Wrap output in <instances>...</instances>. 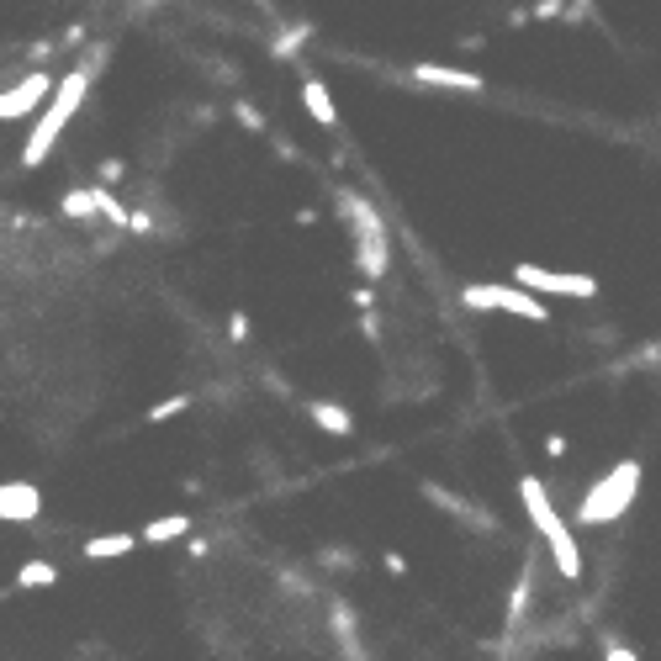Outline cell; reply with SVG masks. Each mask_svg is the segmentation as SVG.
I'll use <instances>...</instances> for the list:
<instances>
[{
    "instance_id": "obj_7",
    "label": "cell",
    "mask_w": 661,
    "mask_h": 661,
    "mask_svg": "<svg viewBox=\"0 0 661 661\" xmlns=\"http://www.w3.org/2000/svg\"><path fill=\"white\" fill-rule=\"evenodd\" d=\"M48 90H53V75L48 69H27L16 85L0 90V122H22V117H38L43 112V101H48Z\"/></svg>"
},
{
    "instance_id": "obj_6",
    "label": "cell",
    "mask_w": 661,
    "mask_h": 661,
    "mask_svg": "<svg viewBox=\"0 0 661 661\" xmlns=\"http://www.w3.org/2000/svg\"><path fill=\"white\" fill-rule=\"evenodd\" d=\"M513 286L529 291V297H577V302H593L598 297V281L593 275H577V270H545V265H513Z\"/></svg>"
},
{
    "instance_id": "obj_27",
    "label": "cell",
    "mask_w": 661,
    "mask_h": 661,
    "mask_svg": "<svg viewBox=\"0 0 661 661\" xmlns=\"http://www.w3.org/2000/svg\"><path fill=\"white\" fill-rule=\"evenodd\" d=\"M656 360H661V339H656V344H646V350H640V355H635L630 365H635V371H651Z\"/></svg>"
},
{
    "instance_id": "obj_21",
    "label": "cell",
    "mask_w": 661,
    "mask_h": 661,
    "mask_svg": "<svg viewBox=\"0 0 661 661\" xmlns=\"http://www.w3.org/2000/svg\"><path fill=\"white\" fill-rule=\"evenodd\" d=\"M598 646H603V661H640L635 646H624V640L614 630H603V624H598Z\"/></svg>"
},
{
    "instance_id": "obj_20",
    "label": "cell",
    "mask_w": 661,
    "mask_h": 661,
    "mask_svg": "<svg viewBox=\"0 0 661 661\" xmlns=\"http://www.w3.org/2000/svg\"><path fill=\"white\" fill-rule=\"evenodd\" d=\"M312 32H318L312 22H297L291 32H281V38L270 43V53H275V59H297V53H302V43H312Z\"/></svg>"
},
{
    "instance_id": "obj_30",
    "label": "cell",
    "mask_w": 661,
    "mask_h": 661,
    "mask_svg": "<svg viewBox=\"0 0 661 661\" xmlns=\"http://www.w3.org/2000/svg\"><path fill=\"white\" fill-rule=\"evenodd\" d=\"M545 455L550 461H566V434H545Z\"/></svg>"
},
{
    "instance_id": "obj_31",
    "label": "cell",
    "mask_w": 661,
    "mask_h": 661,
    "mask_svg": "<svg viewBox=\"0 0 661 661\" xmlns=\"http://www.w3.org/2000/svg\"><path fill=\"white\" fill-rule=\"evenodd\" d=\"M360 334L371 344H381V318H376V312H365V318H360Z\"/></svg>"
},
{
    "instance_id": "obj_14",
    "label": "cell",
    "mask_w": 661,
    "mask_h": 661,
    "mask_svg": "<svg viewBox=\"0 0 661 661\" xmlns=\"http://www.w3.org/2000/svg\"><path fill=\"white\" fill-rule=\"evenodd\" d=\"M180 535H191V513H164L138 529V545H175Z\"/></svg>"
},
{
    "instance_id": "obj_24",
    "label": "cell",
    "mask_w": 661,
    "mask_h": 661,
    "mask_svg": "<svg viewBox=\"0 0 661 661\" xmlns=\"http://www.w3.org/2000/svg\"><path fill=\"white\" fill-rule=\"evenodd\" d=\"M561 6L566 0H535V6H529V22H561Z\"/></svg>"
},
{
    "instance_id": "obj_9",
    "label": "cell",
    "mask_w": 661,
    "mask_h": 661,
    "mask_svg": "<svg viewBox=\"0 0 661 661\" xmlns=\"http://www.w3.org/2000/svg\"><path fill=\"white\" fill-rule=\"evenodd\" d=\"M43 513V492L32 482H0V519L6 524H32Z\"/></svg>"
},
{
    "instance_id": "obj_11",
    "label": "cell",
    "mask_w": 661,
    "mask_h": 661,
    "mask_svg": "<svg viewBox=\"0 0 661 661\" xmlns=\"http://www.w3.org/2000/svg\"><path fill=\"white\" fill-rule=\"evenodd\" d=\"M529 603H535V561H524L519 582H513V598H508V614H503V635L508 640L529 624Z\"/></svg>"
},
{
    "instance_id": "obj_33",
    "label": "cell",
    "mask_w": 661,
    "mask_h": 661,
    "mask_svg": "<svg viewBox=\"0 0 661 661\" xmlns=\"http://www.w3.org/2000/svg\"><path fill=\"white\" fill-rule=\"evenodd\" d=\"M275 154H281V159L291 164V159H297V143H291V138H275Z\"/></svg>"
},
{
    "instance_id": "obj_17",
    "label": "cell",
    "mask_w": 661,
    "mask_h": 661,
    "mask_svg": "<svg viewBox=\"0 0 661 661\" xmlns=\"http://www.w3.org/2000/svg\"><path fill=\"white\" fill-rule=\"evenodd\" d=\"M334 635H339V646L350 661H365L360 651V635H355V614H350V603H334Z\"/></svg>"
},
{
    "instance_id": "obj_4",
    "label": "cell",
    "mask_w": 661,
    "mask_h": 661,
    "mask_svg": "<svg viewBox=\"0 0 661 661\" xmlns=\"http://www.w3.org/2000/svg\"><path fill=\"white\" fill-rule=\"evenodd\" d=\"M339 217L355 228V270L365 275V281H381V275H387V265H392V238H387L381 212H376L365 196L339 191Z\"/></svg>"
},
{
    "instance_id": "obj_13",
    "label": "cell",
    "mask_w": 661,
    "mask_h": 661,
    "mask_svg": "<svg viewBox=\"0 0 661 661\" xmlns=\"http://www.w3.org/2000/svg\"><path fill=\"white\" fill-rule=\"evenodd\" d=\"M302 106H307V117L318 127H339V106H334V96H328V85L318 75L302 80Z\"/></svg>"
},
{
    "instance_id": "obj_1",
    "label": "cell",
    "mask_w": 661,
    "mask_h": 661,
    "mask_svg": "<svg viewBox=\"0 0 661 661\" xmlns=\"http://www.w3.org/2000/svg\"><path fill=\"white\" fill-rule=\"evenodd\" d=\"M101 64H106V43L90 48V59H80L75 69H69V75L53 80L43 112H38V122H32L27 143H22V170H38V164H48V154L59 149V138H64V127L80 117V106H85V96H90V85H96Z\"/></svg>"
},
{
    "instance_id": "obj_2",
    "label": "cell",
    "mask_w": 661,
    "mask_h": 661,
    "mask_svg": "<svg viewBox=\"0 0 661 661\" xmlns=\"http://www.w3.org/2000/svg\"><path fill=\"white\" fill-rule=\"evenodd\" d=\"M640 482H646V466L635 461V455H624V461H614L609 471L598 476L593 487L577 498V529H609L619 524L624 513L635 508L640 498Z\"/></svg>"
},
{
    "instance_id": "obj_28",
    "label": "cell",
    "mask_w": 661,
    "mask_h": 661,
    "mask_svg": "<svg viewBox=\"0 0 661 661\" xmlns=\"http://www.w3.org/2000/svg\"><path fill=\"white\" fill-rule=\"evenodd\" d=\"M318 561H323V566H339V572H350V566H355V556H350V550H323Z\"/></svg>"
},
{
    "instance_id": "obj_10",
    "label": "cell",
    "mask_w": 661,
    "mask_h": 661,
    "mask_svg": "<svg viewBox=\"0 0 661 661\" xmlns=\"http://www.w3.org/2000/svg\"><path fill=\"white\" fill-rule=\"evenodd\" d=\"M413 85H434V90H471L482 96L487 80L476 69H450V64H413Z\"/></svg>"
},
{
    "instance_id": "obj_26",
    "label": "cell",
    "mask_w": 661,
    "mask_h": 661,
    "mask_svg": "<svg viewBox=\"0 0 661 661\" xmlns=\"http://www.w3.org/2000/svg\"><path fill=\"white\" fill-rule=\"evenodd\" d=\"M96 175H101V186H117V180L127 175V164H122V159H101V164H96Z\"/></svg>"
},
{
    "instance_id": "obj_25",
    "label": "cell",
    "mask_w": 661,
    "mask_h": 661,
    "mask_svg": "<svg viewBox=\"0 0 661 661\" xmlns=\"http://www.w3.org/2000/svg\"><path fill=\"white\" fill-rule=\"evenodd\" d=\"M249 334H254L249 312H233V318H228V339H233V344H249Z\"/></svg>"
},
{
    "instance_id": "obj_12",
    "label": "cell",
    "mask_w": 661,
    "mask_h": 661,
    "mask_svg": "<svg viewBox=\"0 0 661 661\" xmlns=\"http://www.w3.org/2000/svg\"><path fill=\"white\" fill-rule=\"evenodd\" d=\"M307 418L318 424L323 434H334V439H350L355 434V413L344 408V402H334V397H312L307 402Z\"/></svg>"
},
{
    "instance_id": "obj_16",
    "label": "cell",
    "mask_w": 661,
    "mask_h": 661,
    "mask_svg": "<svg viewBox=\"0 0 661 661\" xmlns=\"http://www.w3.org/2000/svg\"><path fill=\"white\" fill-rule=\"evenodd\" d=\"M80 550H85V561H122L138 550V535H90Z\"/></svg>"
},
{
    "instance_id": "obj_3",
    "label": "cell",
    "mask_w": 661,
    "mask_h": 661,
    "mask_svg": "<svg viewBox=\"0 0 661 661\" xmlns=\"http://www.w3.org/2000/svg\"><path fill=\"white\" fill-rule=\"evenodd\" d=\"M519 498H524V513H529V524L540 529V540L550 550V561H556V572L566 582H582V545L572 535V524L556 513V503H550V487L540 482L535 471H524L519 476Z\"/></svg>"
},
{
    "instance_id": "obj_15",
    "label": "cell",
    "mask_w": 661,
    "mask_h": 661,
    "mask_svg": "<svg viewBox=\"0 0 661 661\" xmlns=\"http://www.w3.org/2000/svg\"><path fill=\"white\" fill-rule=\"evenodd\" d=\"M101 196H106V186H80V191H64L59 212H64V217H75V223H96V217H101Z\"/></svg>"
},
{
    "instance_id": "obj_19",
    "label": "cell",
    "mask_w": 661,
    "mask_h": 661,
    "mask_svg": "<svg viewBox=\"0 0 661 661\" xmlns=\"http://www.w3.org/2000/svg\"><path fill=\"white\" fill-rule=\"evenodd\" d=\"M53 582H59V566L53 561H22L16 566V587H27V593L32 587H53Z\"/></svg>"
},
{
    "instance_id": "obj_8",
    "label": "cell",
    "mask_w": 661,
    "mask_h": 661,
    "mask_svg": "<svg viewBox=\"0 0 661 661\" xmlns=\"http://www.w3.org/2000/svg\"><path fill=\"white\" fill-rule=\"evenodd\" d=\"M418 492H424V498L439 508V513H450V519H461V524H471L476 529V535H492V529H498V519H492V513L487 508H476V503H466L461 498V492H450V487H439V482H424V487H418Z\"/></svg>"
},
{
    "instance_id": "obj_22",
    "label": "cell",
    "mask_w": 661,
    "mask_h": 661,
    "mask_svg": "<svg viewBox=\"0 0 661 661\" xmlns=\"http://www.w3.org/2000/svg\"><path fill=\"white\" fill-rule=\"evenodd\" d=\"M233 117H238V127H249V133H270V122H265V112L254 101H238Z\"/></svg>"
},
{
    "instance_id": "obj_23",
    "label": "cell",
    "mask_w": 661,
    "mask_h": 661,
    "mask_svg": "<svg viewBox=\"0 0 661 661\" xmlns=\"http://www.w3.org/2000/svg\"><path fill=\"white\" fill-rule=\"evenodd\" d=\"M577 22H593V0H566L561 6V27H577Z\"/></svg>"
},
{
    "instance_id": "obj_5",
    "label": "cell",
    "mask_w": 661,
    "mask_h": 661,
    "mask_svg": "<svg viewBox=\"0 0 661 661\" xmlns=\"http://www.w3.org/2000/svg\"><path fill=\"white\" fill-rule=\"evenodd\" d=\"M461 302L471 312H513L524 323H550V307L540 297H529V291H519L513 281H471L461 286Z\"/></svg>"
},
{
    "instance_id": "obj_18",
    "label": "cell",
    "mask_w": 661,
    "mask_h": 661,
    "mask_svg": "<svg viewBox=\"0 0 661 661\" xmlns=\"http://www.w3.org/2000/svg\"><path fill=\"white\" fill-rule=\"evenodd\" d=\"M196 408V397L191 392H175V397H159L154 408H143V424H170V418H180V413H191Z\"/></svg>"
},
{
    "instance_id": "obj_29",
    "label": "cell",
    "mask_w": 661,
    "mask_h": 661,
    "mask_svg": "<svg viewBox=\"0 0 661 661\" xmlns=\"http://www.w3.org/2000/svg\"><path fill=\"white\" fill-rule=\"evenodd\" d=\"M381 566H387L392 577H408V556H402V550H387V556H381Z\"/></svg>"
},
{
    "instance_id": "obj_32",
    "label": "cell",
    "mask_w": 661,
    "mask_h": 661,
    "mask_svg": "<svg viewBox=\"0 0 661 661\" xmlns=\"http://www.w3.org/2000/svg\"><path fill=\"white\" fill-rule=\"evenodd\" d=\"M355 307H365V312H376V286H355Z\"/></svg>"
}]
</instances>
